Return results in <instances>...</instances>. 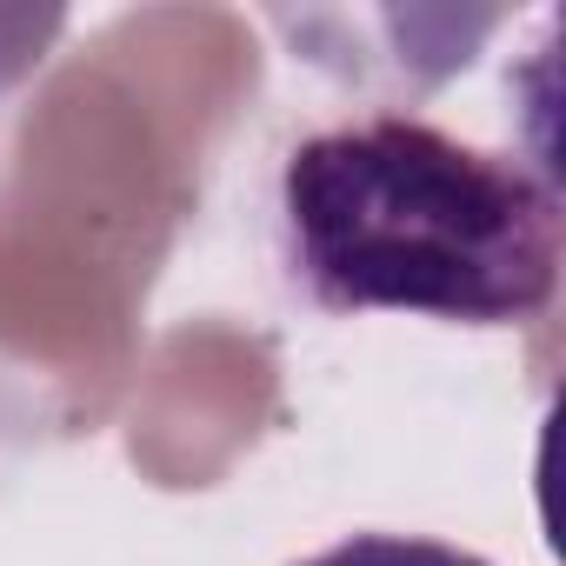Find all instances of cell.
<instances>
[{"label": "cell", "instance_id": "cell-1", "mask_svg": "<svg viewBox=\"0 0 566 566\" xmlns=\"http://www.w3.org/2000/svg\"><path fill=\"white\" fill-rule=\"evenodd\" d=\"M280 240L294 287L327 314L520 327L559 280V193L526 160L420 114H367L287 154Z\"/></svg>", "mask_w": 566, "mask_h": 566}, {"label": "cell", "instance_id": "cell-2", "mask_svg": "<svg viewBox=\"0 0 566 566\" xmlns=\"http://www.w3.org/2000/svg\"><path fill=\"white\" fill-rule=\"evenodd\" d=\"M301 566H493L467 546H447V539H420V533H354Z\"/></svg>", "mask_w": 566, "mask_h": 566}]
</instances>
